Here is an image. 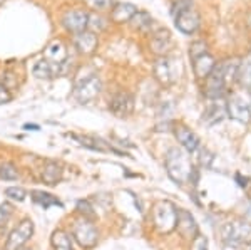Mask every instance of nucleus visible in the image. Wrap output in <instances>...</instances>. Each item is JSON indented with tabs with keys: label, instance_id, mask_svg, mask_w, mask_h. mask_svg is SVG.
<instances>
[{
	"label": "nucleus",
	"instance_id": "4468645a",
	"mask_svg": "<svg viewBox=\"0 0 251 250\" xmlns=\"http://www.w3.org/2000/svg\"><path fill=\"white\" fill-rule=\"evenodd\" d=\"M46 59L52 64L54 67H60L67 59V47L62 40L55 39L54 42H50L46 49Z\"/></svg>",
	"mask_w": 251,
	"mask_h": 250
},
{
	"label": "nucleus",
	"instance_id": "2eb2a0df",
	"mask_svg": "<svg viewBox=\"0 0 251 250\" xmlns=\"http://www.w3.org/2000/svg\"><path fill=\"white\" fill-rule=\"evenodd\" d=\"M74 46H75V49L80 52V54H84V56L92 54V52L97 49V35H96V32L84 30V32H80V34H75Z\"/></svg>",
	"mask_w": 251,
	"mask_h": 250
},
{
	"label": "nucleus",
	"instance_id": "1a4fd4ad",
	"mask_svg": "<svg viewBox=\"0 0 251 250\" xmlns=\"http://www.w3.org/2000/svg\"><path fill=\"white\" fill-rule=\"evenodd\" d=\"M171 46H173V37H171V32L168 29H156L152 32L151 40H149V47H151V51L156 56L163 57V56L169 52Z\"/></svg>",
	"mask_w": 251,
	"mask_h": 250
},
{
	"label": "nucleus",
	"instance_id": "a211bd4d",
	"mask_svg": "<svg viewBox=\"0 0 251 250\" xmlns=\"http://www.w3.org/2000/svg\"><path fill=\"white\" fill-rule=\"evenodd\" d=\"M193 66H194V72H196L198 78L206 79L209 76V72L213 71V67H214V59L211 57V54H209V52H206V54L200 56V57L193 59Z\"/></svg>",
	"mask_w": 251,
	"mask_h": 250
},
{
	"label": "nucleus",
	"instance_id": "6ab92c4d",
	"mask_svg": "<svg viewBox=\"0 0 251 250\" xmlns=\"http://www.w3.org/2000/svg\"><path fill=\"white\" fill-rule=\"evenodd\" d=\"M136 12L137 9L132 3H116L114 7H112V14H111V17L114 22H119V24H123V22H131V19L136 15Z\"/></svg>",
	"mask_w": 251,
	"mask_h": 250
},
{
	"label": "nucleus",
	"instance_id": "f704fd0d",
	"mask_svg": "<svg viewBox=\"0 0 251 250\" xmlns=\"http://www.w3.org/2000/svg\"><path fill=\"white\" fill-rule=\"evenodd\" d=\"M10 101V92L3 84H0V104H5Z\"/></svg>",
	"mask_w": 251,
	"mask_h": 250
},
{
	"label": "nucleus",
	"instance_id": "e433bc0d",
	"mask_svg": "<svg viewBox=\"0 0 251 250\" xmlns=\"http://www.w3.org/2000/svg\"><path fill=\"white\" fill-rule=\"evenodd\" d=\"M25 130H39V126H30L29 124V126H25Z\"/></svg>",
	"mask_w": 251,
	"mask_h": 250
},
{
	"label": "nucleus",
	"instance_id": "20e7f679",
	"mask_svg": "<svg viewBox=\"0 0 251 250\" xmlns=\"http://www.w3.org/2000/svg\"><path fill=\"white\" fill-rule=\"evenodd\" d=\"M226 78H225V64H214L213 71L209 72V76L206 78L204 91L206 96L211 99H220L223 92L226 89Z\"/></svg>",
	"mask_w": 251,
	"mask_h": 250
},
{
	"label": "nucleus",
	"instance_id": "5701e85b",
	"mask_svg": "<svg viewBox=\"0 0 251 250\" xmlns=\"http://www.w3.org/2000/svg\"><path fill=\"white\" fill-rule=\"evenodd\" d=\"M52 247L54 250H72V244L67 233L64 230H55L52 233Z\"/></svg>",
	"mask_w": 251,
	"mask_h": 250
},
{
	"label": "nucleus",
	"instance_id": "0eeeda50",
	"mask_svg": "<svg viewBox=\"0 0 251 250\" xmlns=\"http://www.w3.org/2000/svg\"><path fill=\"white\" fill-rule=\"evenodd\" d=\"M32 233H34V223L30 220H24L12 230L9 239H7L5 250H20L24 244L32 237Z\"/></svg>",
	"mask_w": 251,
	"mask_h": 250
},
{
	"label": "nucleus",
	"instance_id": "72a5a7b5",
	"mask_svg": "<svg viewBox=\"0 0 251 250\" xmlns=\"http://www.w3.org/2000/svg\"><path fill=\"white\" fill-rule=\"evenodd\" d=\"M191 250H208V240H206V237L198 233V235L194 237V240H193Z\"/></svg>",
	"mask_w": 251,
	"mask_h": 250
},
{
	"label": "nucleus",
	"instance_id": "c756f323",
	"mask_svg": "<svg viewBox=\"0 0 251 250\" xmlns=\"http://www.w3.org/2000/svg\"><path fill=\"white\" fill-rule=\"evenodd\" d=\"M208 52V46L203 42V40H196V42L191 44V47H189V56H191V60L200 57V56H203Z\"/></svg>",
	"mask_w": 251,
	"mask_h": 250
},
{
	"label": "nucleus",
	"instance_id": "7c9ffc66",
	"mask_svg": "<svg viewBox=\"0 0 251 250\" xmlns=\"http://www.w3.org/2000/svg\"><path fill=\"white\" fill-rule=\"evenodd\" d=\"M87 27H89V29H92L91 32H94V30H102V29H106V20H104V17H100V15L92 14V15H89Z\"/></svg>",
	"mask_w": 251,
	"mask_h": 250
},
{
	"label": "nucleus",
	"instance_id": "b1692460",
	"mask_svg": "<svg viewBox=\"0 0 251 250\" xmlns=\"http://www.w3.org/2000/svg\"><path fill=\"white\" fill-rule=\"evenodd\" d=\"M131 24L134 26V29H139V30H151V26H152V19L148 12H136V15L131 19Z\"/></svg>",
	"mask_w": 251,
	"mask_h": 250
},
{
	"label": "nucleus",
	"instance_id": "f257e3e1",
	"mask_svg": "<svg viewBox=\"0 0 251 250\" xmlns=\"http://www.w3.org/2000/svg\"><path fill=\"white\" fill-rule=\"evenodd\" d=\"M166 168H168L169 176L179 185L186 183L191 178L193 165L188 156L184 155V151H181L179 148H171L168 151V155H166Z\"/></svg>",
	"mask_w": 251,
	"mask_h": 250
},
{
	"label": "nucleus",
	"instance_id": "4be33fe9",
	"mask_svg": "<svg viewBox=\"0 0 251 250\" xmlns=\"http://www.w3.org/2000/svg\"><path fill=\"white\" fill-rule=\"evenodd\" d=\"M225 112H228V111H226V106H225V104L214 103L213 106H209V108H208V111H206V114H204L206 123H208V124H216V123H220V121H221L223 118H225Z\"/></svg>",
	"mask_w": 251,
	"mask_h": 250
},
{
	"label": "nucleus",
	"instance_id": "6e6552de",
	"mask_svg": "<svg viewBox=\"0 0 251 250\" xmlns=\"http://www.w3.org/2000/svg\"><path fill=\"white\" fill-rule=\"evenodd\" d=\"M87 22H89V15L84 10L79 9L69 10L62 17V26L66 27V30L72 32V34H80V32L87 30Z\"/></svg>",
	"mask_w": 251,
	"mask_h": 250
},
{
	"label": "nucleus",
	"instance_id": "c85d7f7f",
	"mask_svg": "<svg viewBox=\"0 0 251 250\" xmlns=\"http://www.w3.org/2000/svg\"><path fill=\"white\" fill-rule=\"evenodd\" d=\"M189 9H193V0H174V3L171 7V15L176 17L177 14H181V12H184V10H189Z\"/></svg>",
	"mask_w": 251,
	"mask_h": 250
},
{
	"label": "nucleus",
	"instance_id": "dca6fc26",
	"mask_svg": "<svg viewBox=\"0 0 251 250\" xmlns=\"http://www.w3.org/2000/svg\"><path fill=\"white\" fill-rule=\"evenodd\" d=\"M154 74L157 81H161L163 84H173L176 81V74L173 69V60H169L168 57H159L157 62L154 64Z\"/></svg>",
	"mask_w": 251,
	"mask_h": 250
},
{
	"label": "nucleus",
	"instance_id": "ddd939ff",
	"mask_svg": "<svg viewBox=\"0 0 251 250\" xmlns=\"http://www.w3.org/2000/svg\"><path fill=\"white\" fill-rule=\"evenodd\" d=\"M174 136H176L177 143H179L186 151L194 153L200 148V139H198V136L194 135L188 126H184V124H176V126H174Z\"/></svg>",
	"mask_w": 251,
	"mask_h": 250
},
{
	"label": "nucleus",
	"instance_id": "f03ea898",
	"mask_svg": "<svg viewBox=\"0 0 251 250\" xmlns=\"http://www.w3.org/2000/svg\"><path fill=\"white\" fill-rule=\"evenodd\" d=\"M223 240L226 245L238 247L251 242V223L245 220H234L223 227Z\"/></svg>",
	"mask_w": 251,
	"mask_h": 250
},
{
	"label": "nucleus",
	"instance_id": "cd10ccee",
	"mask_svg": "<svg viewBox=\"0 0 251 250\" xmlns=\"http://www.w3.org/2000/svg\"><path fill=\"white\" fill-rule=\"evenodd\" d=\"M91 9L99 12H107L111 7H114V0H84Z\"/></svg>",
	"mask_w": 251,
	"mask_h": 250
},
{
	"label": "nucleus",
	"instance_id": "39448f33",
	"mask_svg": "<svg viewBox=\"0 0 251 250\" xmlns=\"http://www.w3.org/2000/svg\"><path fill=\"white\" fill-rule=\"evenodd\" d=\"M100 92V79L97 76H89V78L80 79L74 89L75 99L80 104H86L89 101L96 99L97 94Z\"/></svg>",
	"mask_w": 251,
	"mask_h": 250
},
{
	"label": "nucleus",
	"instance_id": "9b49d317",
	"mask_svg": "<svg viewBox=\"0 0 251 250\" xmlns=\"http://www.w3.org/2000/svg\"><path fill=\"white\" fill-rule=\"evenodd\" d=\"M174 26L177 27L179 32H183V34H194V32L200 29V15L193 9L184 10L174 17Z\"/></svg>",
	"mask_w": 251,
	"mask_h": 250
},
{
	"label": "nucleus",
	"instance_id": "f8f14e48",
	"mask_svg": "<svg viewBox=\"0 0 251 250\" xmlns=\"http://www.w3.org/2000/svg\"><path fill=\"white\" fill-rule=\"evenodd\" d=\"M109 108L116 116H127L134 110V99H132V96L129 92H116L112 96L111 103H109Z\"/></svg>",
	"mask_w": 251,
	"mask_h": 250
},
{
	"label": "nucleus",
	"instance_id": "2f4dec72",
	"mask_svg": "<svg viewBox=\"0 0 251 250\" xmlns=\"http://www.w3.org/2000/svg\"><path fill=\"white\" fill-rule=\"evenodd\" d=\"M7 196H10L12 200H15V201H24L25 200V190L24 188H17V187H14V188H7Z\"/></svg>",
	"mask_w": 251,
	"mask_h": 250
},
{
	"label": "nucleus",
	"instance_id": "4c0bfd02",
	"mask_svg": "<svg viewBox=\"0 0 251 250\" xmlns=\"http://www.w3.org/2000/svg\"><path fill=\"white\" fill-rule=\"evenodd\" d=\"M2 2H3V0H0V3H2Z\"/></svg>",
	"mask_w": 251,
	"mask_h": 250
},
{
	"label": "nucleus",
	"instance_id": "aec40b11",
	"mask_svg": "<svg viewBox=\"0 0 251 250\" xmlns=\"http://www.w3.org/2000/svg\"><path fill=\"white\" fill-rule=\"evenodd\" d=\"M77 143L84 144L89 150H99V151H112L117 153L116 150H111V146L106 143V141L99 139V138H92V136H72Z\"/></svg>",
	"mask_w": 251,
	"mask_h": 250
},
{
	"label": "nucleus",
	"instance_id": "a878e982",
	"mask_svg": "<svg viewBox=\"0 0 251 250\" xmlns=\"http://www.w3.org/2000/svg\"><path fill=\"white\" fill-rule=\"evenodd\" d=\"M32 198H34L35 203L42 205V207H50V205H55V207H62V203L55 198V196L49 195V193L44 192H34L32 193Z\"/></svg>",
	"mask_w": 251,
	"mask_h": 250
},
{
	"label": "nucleus",
	"instance_id": "c9c22d12",
	"mask_svg": "<svg viewBox=\"0 0 251 250\" xmlns=\"http://www.w3.org/2000/svg\"><path fill=\"white\" fill-rule=\"evenodd\" d=\"M236 181H240L241 187H246V180H245V178H241V175H236Z\"/></svg>",
	"mask_w": 251,
	"mask_h": 250
},
{
	"label": "nucleus",
	"instance_id": "bb28decb",
	"mask_svg": "<svg viewBox=\"0 0 251 250\" xmlns=\"http://www.w3.org/2000/svg\"><path fill=\"white\" fill-rule=\"evenodd\" d=\"M0 178L2 180H17L19 178V171L17 168L12 163H3L0 167Z\"/></svg>",
	"mask_w": 251,
	"mask_h": 250
},
{
	"label": "nucleus",
	"instance_id": "412c9836",
	"mask_svg": "<svg viewBox=\"0 0 251 250\" xmlns=\"http://www.w3.org/2000/svg\"><path fill=\"white\" fill-rule=\"evenodd\" d=\"M54 69L55 67L52 66L47 59H40L34 64V67H32V74H34L37 79L46 81V79H50L52 76H54Z\"/></svg>",
	"mask_w": 251,
	"mask_h": 250
},
{
	"label": "nucleus",
	"instance_id": "7ed1b4c3",
	"mask_svg": "<svg viewBox=\"0 0 251 250\" xmlns=\"http://www.w3.org/2000/svg\"><path fill=\"white\" fill-rule=\"evenodd\" d=\"M177 212L176 207L169 201H161L154 207V223L156 228L163 233L176 230L177 225Z\"/></svg>",
	"mask_w": 251,
	"mask_h": 250
},
{
	"label": "nucleus",
	"instance_id": "9d476101",
	"mask_svg": "<svg viewBox=\"0 0 251 250\" xmlns=\"http://www.w3.org/2000/svg\"><path fill=\"white\" fill-rule=\"evenodd\" d=\"M226 111L228 116L234 121H240L243 124L251 123V110L241 98H231L226 103Z\"/></svg>",
	"mask_w": 251,
	"mask_h": 250
},
{
	"label": "nucleus",
	"instance_id": "393cba45",
	"mask_svg": "<svg viewBox=\"0 0 251 250\" xmlns=\"http://www.w3.org/2000/svg\"><path fill=\"white\" fill-rule=\"evenodd\" d=\"M60 175H62V170H60L59 165L49 163L42 173V180L46 181L47 185H55L60 180Z\"/></svg>",
	"mask_w": 251,
	"mask_h": 250
},
{
	"label": "nucleus",
	"instance_id": "f3484780",
	"mask_svg": "<svg viewBox=\"0 0 251 250\" xmlns=\"http://www.w3.org/2000/svg\"><path fill=\"white\" fill-rule=\"evenodd\" d=\"M176 228L179 230L184 239H194L198 235V225L194 222L193 215L189 212H179L177 213V225Z\"/></svg>",
	"mask_w": 251,
	"mask_h": 250
},
{
	"label": "nucleus",
	"instance_id": "473e14b6",
	"mask_svg": "<svg viewBox=\"0 0 251 250\" xmlns=\"http://www.w3.org/2000/svg\"><path fill=\"white\" fill-rule=\"evenodd\" d=\"M10 213H12V208H10V205H9V203L0 205V228H2L3 225L7 223V222H9Z\"/></svg>",
	"mask_w": 251,
	"mask_h": 250
},
{
	"label": "nucleus",
	"instance_id": "423d86ee",
	"mask_svg": "<svg viewBox=\"0 0 251 250\" xmlns=\"http://www.w3.org/2000/svg\"><path fill=\"white\" fill-rule=\"evenodd\" d=\"M72 232H74L75 240H77L82 247H92V245H96L97 237H99L96 225L87 219H79L75 222Z\"/></svg>",
	"mask_w": 251,
	"mask_h": 250
}]
</instances>
